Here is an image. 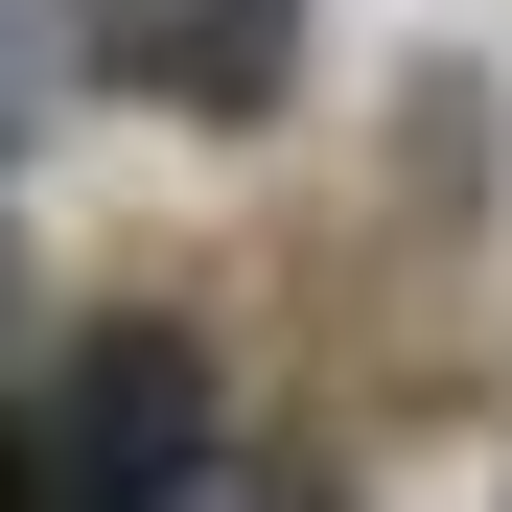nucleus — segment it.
Here are the masks:
<instances>
[{"label": "nucleus", "instance_id": "nucleus-3", "mask_svg": "<svg viewBox=\"0 0 512 512\" xmlns=\"http://www.w3.org/2000/svg\"><path fill=\"white\" fill-rule=\"evenodd\" d=\"M24 70H47V47H24V0H0V117H24Z\"/></svg>", "mask_w": 512, "mask_h": 512}, {"label": "nucleus", "instance_id": "nucleus-1", "mask_svg": "<svg viewBox=\"0 0 512 512\" xmlns=\"http://www.w3.org/2000/svg\"><path fill=\"white\" fill-rule=\"evenodd\" d=\"M24 489H47V512H163V489H210V350H187L163 303L70 326V396H47Z\"/></svg>", "mask_w": 512, "mask_h": 512}, {"label": "nucleus", "instance_id": "nucleus-4", "mask_svg": "<svg viewBox=\"0 0 512 512\" xmlns=\"http://www.w3.org/2000/svg\"><path fill=\"white\" fill-rule=\"evenodd\" d=\"M0 512H47V489H24V443H0Z\"/></svg>", "mask_w": 512, "mask_h": 512}, {"label": "nucleus", "instance_id": "nucleus-5", "mask_svg": "<svg viewBox=\"0 0 512 512\" xmlns=\"http://www.w3.org/2000/svg\"><path fill=\"white\" fill-rule=\"evenodd\" d=\"M163 512H256V489H163Z\"/></svg>", "mask_w": 512, "mask_h": 512}, {"label": "nucleus", "instance_id": "nucleus-2", "mask_svg": "<svg viewBox=\"0 0 512 512\" xmlns=\"http://www.w3.org/2000/svg\"><path fill=\"white\" fill-rule=\"evenodd\" d=\"M303 70V0H117V94H163V117H256Z\"/></svg>", "mask_w": 512, "mask_h": 512}]
</instances>
